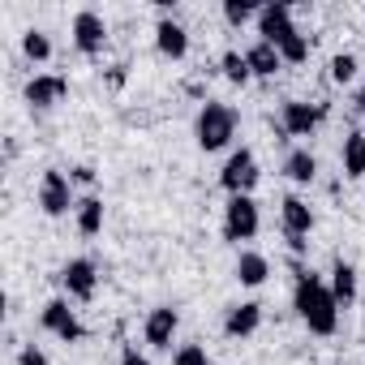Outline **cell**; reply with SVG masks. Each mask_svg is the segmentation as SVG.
<instances>
[{
    "mask_svg": "<svg viewBox=\"0 0 365 365\" xmlns=\"http://www.w3.org/2000/svg\"><path fill=\"white\" fill-rule=\"evenodd\" d=\"M292 305L301 314V322L314 331V335H335L339 327V301L331 292V284L314 271H297V292H292Z\"/></svg>",
    "mask_w": 365,
    "mask_h": 365,
    "instance_id": "obj_1",
    "label": "cell"
},
{
    "mask_svg": "<svg viewBox=\"0 0 365 365\" xmlns=\"http://www.w3.org/2000/svg\"><path fill=\"white\" fill-rule=\"evenodd\" d=\"M194 129H198V146L202 150H224L232 142V133H237V112L228 103H202Z\"/></svg>",
    "mask_w": 365,
    "mask_h": 365,
    "instance_id": "obj_2",
    "label": "cell"
},
{
    "mask_svg": "<svg viewBox=\"0 0 365 365\" xmlns=\"http://www.w3.org/2000/svg\"><path fill=\"white\" fill-rule=\"evenodd\" d=\"M258 159H254V150L250 146H241V150H232L228 155V163H224V172H220V185L237 198V194H250L254 185H258Z\"/></svg>",
    "mask_w": 365,
    "mask_h": 365,
    "instance_id": "obj_3",
    "label": "cell"
},
{
    "mask_svg": "<svg viewBox=\"0 0 365 365\" xmlns=\"http://www.w3.org/2000/svg\"><path fill=\"white\" fill-rule=\"evenodd\" d=\"M250 237H258V202L250 194H237L224 207V241H250Z\"/></svg>",
    "mask_w": 365,
    "mask_h": 365,
    "instance_id": "obj_4",
    "label": "cell"
},
{
    "mask_svg": "<svg viewBox=\"0 0 365 365\" xmlns=\"http://www.w3.org/2000/svg\"><path fill=\"white\" fill-rule=\"evenodd\" d=\"M39 207H43V215H65L69 207H78L73 202V194H69V176L61 172V168H48L43 172V180H39Z\"/></svg>",
    "mask_w": 365,
    "mask_h": 365,
    "instance_id": "obj_5",
    "label": "cell"
},
{
    "mask_svg": "<svg viewBox=\"0 0 365 365\" xmlns=\"http://www.w3.org/2000/svg\"><path fill=\"white\" fill-rule=\"evenodd\" d=\"M43 327H48L56 339H65V344H78V339L86 335V331H82V322H78V314H73V309H69V301H61V297L43 305Z\"/></svg>",
    "mask_w": 365,
    "mask_h": 365,
    "instance_id": "obj_6",
    "label": "cell"
},
{
    "mask_svg": "<svg viewBox=\"0 0 365 365\" xmlns=\"http://www.w3.org/2000/svg\"><path fill=\"white\" fill-rule=\"evenodd\" d=\"M103 39H108L103 18H99L95 9H82V14L73 18V43H78V52H82V56H95V52L103 48Z\"/></svg>",
    "mask_w": 365,
    "mask_h": 365,
    "instance_id": "obj_7",
    "label": "cell"
},
{
    "mask_svg": "<svg viewBox=\"0 0 365 365\" xmlns=\"http://www.w3.org/2000/svg\"><path fill=\"white\" fill-rule=\"evenodd\" d=\"M292 31H297V26H292V9H288V5H267V9L258 14V35H262V43L279 48Z\"/></svg>",
    "mask_w": 365,
    "mask_h": 365,
    "instance_id": "obj_8",
    "label": "cell"
},
{
    "mask_svg": "<svg viewBox=\"0 0 365 365\" xmlns=\"http://www.w3.org/2000/svg\"><path fill=\"white\" fill-rule=\"evenodd\" d=\"M61 279H65V288H69V297H73V301H91V297H95V284H99V275H95V262H91V258H73V262H65Z\"/></svg>",
    "mask_w": 365,
    "mask_h": 365,
    "instance_id": "obj_9",
    "label": "cell"
},
{
    "mask_svg": "<svg viewBox=\"0 0 365 365\" xmlns=\"http://www.w3.org/2000/svg\"><path fill=\"white\" fill-rule=\"evenodd\" d=\"M65 91H69V78H61V73H39V78L26 82V103H31V108H52V103L65 99Z\"/></svg>",
    "mask_w": 365,
    "mask_h": 365,
    "instance_id": "obj_10",
    "label": "cell"
},
{
    "mask_svg": "<svg viewBox=\"0 0 365 365\" xmlns=\"http://www.w3.org/2000/svg\"><path fill=\"white\" fill-rule=\"evenodd\" d=\"M327 116V108H309V103H284V133L288 138H309L318 129V120Z\"/></svg>",
    "mask_w": 365,
    "mask_h": 365,
    "instance_id": "obj_11",
    "label": "cell"
},
{
    "mask_svg": "<svg viewBox=\"0 0 365 365\" xmlns=\"http://www.w3.org/2000/svg\"><path fill=\"white\" fill-rule=\"evenodd\" d=\"M279 220H284V232H288V237H309V228H314V211H309V202L297 198V194H288V198L279 202Z\"/></svg>",
    "mask_w": 365,
    "mask_h": 365,
    "instance_id": "obj_12",
    "label": "cell"
},
{
    "mask_svg": "<svg viewBox=\"0 0 365 365\" xmlns=\"http://www.w3.org/2000/svg\"><path fill=\"white\" fill-rule=\"evenodd\" d=\"M176 309L172 305H159L146 314V344L150 348H172V335H176Z\"/></svg>",
    "mask_w": 365,
    "mask_h": 365,
    "instance_id": "obj_13",
    "label": "cell"
},
{
    "mask_svg": "<svg viewBox=\"0 0 365 365\" xmlns=\"http://www.w3.org/2000/svg\"><path fill=\"white\" fill-rule=\"evenodd\" d=\"M258 322H262V305H258V301H241V305H232V309H228L224 331H228L232 339H245V335H254V331H258Z\"/></svg>",
    "mask_w": 365,
    "mask_h": 365,
    "instance_id": "obj_14",
    "label": "cell"
},
{
    "mask_svg": "<svg viewBox=\"0 0 365 365\" xmlns=\"http://www.w3.org/2000/svg\"><path fill=\"white\" fill-rule=\"evenodd\" d=\"M155 43H159V52L172 56V61H180V56L190 52V35H185V26L172 22V18H159V26H155Z\"/></svg>",
    "mask_w": 365,
    "mask_h": 365,
    "instance_id": "obj_15",
    "label": "cell"
},
{
    "mask_svg": "<svg viewBox=\"0 0 365 365\" xmlns=\"http://www.w3.org/2000/svg\"><path fill=\"white\" fill-rule=\"evenodd\" d=\"M245 61H250V73H254V78H275V73H279V65H284L279 48H271V43H262V39L245 52Z\"/></svg>",
    "mask_w": 365,
    "mask_h": 365,
    "instance_id": "obj_16",
    "label": "cell"
},
{
    "mask_svg": "<svg viewBox=\"0 0 365 365\" xmlns=\"http://www.w3.org/2000/svg\"><path fill=\"white\" fill-rule=\"evenodd\" d=\"M267 275H271V262H267L262 254L245 250V254L237 258V279H241L245 288H258V284H267Z\"/></svg>",
    "mask_w": 365,
    "mask_h": 365,
    "instance_id": "obj_17",
    "label": "cell"
},
{
    "mask_svg": "<svg viewBox=\"0 0 365 365\" xmlns=\"http://www.w3.org/2000/svg\"><path fill=\"white\" fill-rule=\"evenodd\" d=\"M331 292H335V301L339 305H352L356 301V271H352V262H335L331 267Z\"/></svg>",
    "mask_w": 365,
    "mask_h": 365,
    "instance_id": "obj_18",
    "label": "cell"
},
{
    "mask_svg": "<svg viewBox=\"0 0 365 365\" xmlns=\"http://www.w3.org/2000/svg\"><path fill=\"white\" fill-rule=\"evenodd\" d=\"M73 211H78V232H82V237H95V232L103 228V202H99L95 194H86Z\"/></svg>",
    "mask_w": 365,
    "mask_h": 365,
    "instance_id": "obj_19",
    "label": "cell"
},
{
    "mask_svg": "<svg viewBox=\"0 0 365 365\" xmlns=\"http://www.w3.org/2000/svg\"><path fill=\"white\" fill-rule=\"evenodd\" d=\"M284 172L297 180V185H309V180L318 176V159H314L309 150H292V155L284 159Z\"/></svg>",
    "mask_w": 365,
    "mask_h": 365,
    "instance_id": "obj_20",
    "label": "cell"
},
{
    "mask_svg": "<svg viewBox=\"0 0 365 365\" xmlns=\"http://www.w3.org/2000/svg\"><path fill=\"white\" fill-rule=\"evenodd\" d=\"M344 176H365V133L344 138Z\"/></svg>",
    "mask_w": 365,
    "mask_h": 365,
    "instance_id": "obj_21",
    "label": "cell"
},
{
    "mask_svg": "<svg viewBox=\"0 0 365 365\" xmlns=\"http://www.w3.org/2000/svg\"><path fill=\"white\" fill-rule=\"evenodd\" d=\"M220 65H224V78H228L232 86H245V82L254 78V73H250V61H245V52H224V61H220Z\"/></svg>",
    "mask_w": 365,
    "mask_h": 365,
    "instance_id": "obj_22",
    "label": "cell"
},
{
    "mask_svg": "<svg viewBox=\"0 0 365 365\" xmlns=\"http://www.w3.org/2000/svg\"><path fill=\"white\" fill-rule=\"evenodd\" d=\"M279 56H284V65H301V61L309 56V39H305L301 31H292V35L279 43Z\"/></svg>",
    "mask_w": 365,
    "mask_h": 365,
    "instance_id": "obj_23",
    "label": "cell"
},
{
    "mask_svg": "<svg viewBox=\"0 0 365 365\" xmlns=\"http://www.w3.org/2000/svg\"><path fill=\"white\" fill-rule=\"evenodd\" d=\"M22 52H26L31 61H48V56H52V39H48L43 31H26V35H22Z\"/></svg>",
    "mask_w": 365,
    "mask_h": 365,
    "instance_id": "obj_24",
    "label": "cell"
},
{
    "mask_svg": "<svg viewBox=\"0 0 365 365\" xmlns=\"http://www.w3.org/2000/svg\"><path fill=\"white\" fill-rule=\"evenodd\" d=\"M356 78V56L352 52H339V56H331V82H352Z\"/></svg>",
    "mask_w": 365,
    "mask_h": 365,
    "instance_id": "obj_25",
    "label": "cell"
},
{
    "mask_svg": "<svg viewBox=\"0 0 365 365\" xmlns=\"http://www.w3.org/2000/svg\"><path fill=\"white\" fill-rule=\"evenodd\" d=\"M254 14H258V9L250 5V0H228V5H224V18H228V26H245Z\"/></svg>",
    "mask_w": 365,
    "mask_h": 365,
    "instance_id": "obj_26",
    "label": "cell"
},
{
    "mask_svg": "<svg viewBox=\"0 0 365 365\" xmlns=\"http://www.w3.org/2000/svg\"><path fill=\"white\" fill-rule=\"evenodd\" d=\"M176 365H215V361H207V352L198 344H185V348L176 352Z\"/></svg>",
    "mask_w": 365,
    "mask_h": 365,
    "instance_id": "obj_27",
    "label": "cell"
},
{
    "mask_svg": "<svg viewBox=\"0 0 365 365\" xmlns=\"http://www.w3.org/2000/svg\"><path fill=\"white\" fill-rule=\"evenodd\" d=\"M18 365H48V356H43L35 344H26V348L18 352Z\"/></svg>",
    "mask_w": 365,
    "mask_h": 365,
    "instance_id": "obj_28",
    "label": "cell"
},
{
    "mask_svg": "<svg viewBox=\"0 0 365 365\" xmlns=\"http://www.w3.org/2000/svg\"><path fill=\"white\" fill-rule=\"evenodd\" d=\"M120 365H150V361H146L138 348H125V352H120Z\"/></svg>",
    "mask_w": 365,
    "mask_h": 365,
    "instance_id": "obj_29",
    "label": "cell"
},
{
    "mask_svg": "<svg viewBox=\"0 0 365 365\" xmlns=\"http://www.w3.org/2000/svg\"><path fill=\"white\" fill-rule=\"evenodd\" d=\"M73 180H78V185H91V180H95V168H86V163L73 168Z\"/></svg>",
    "mask_w": 365,
    "mask_h": 365,
    "instance_id": "obj_30",
    "label": "cell"
},
{
    "mask_svg": "<svg viewBox=\"0 0 365 365\" xmlns=\"http://www.w3.org/2000/svg\"><path fill=\"white\" fill-rule=\"evenodd\" d=\"M108 86H125V65H116V69H108Z\"/></svg>",
    "mask_w": 365,
    "mask_h": 365,
    "instance_id": "obj_31",
    "label": "cell"
}]
</instances>
